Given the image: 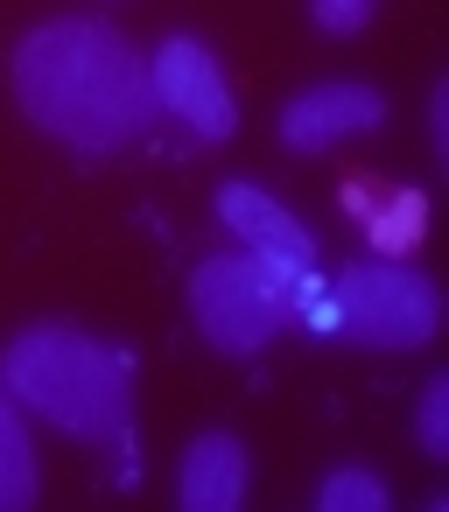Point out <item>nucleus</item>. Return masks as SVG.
<instances>
[{
  "mask_svg": "<svg viewBox=\"0 0 449 512\" xmlns=\"http://www.w3.org/2000/svg\"><path fill=\"white\" fill-rule=\"evenodd\" d=\"M15 99L50 141L78 155L134 148L162 113L148 57L113 22H92V15L43 22L15 43Z\"/></svg>",
  "mask_w": 449,
  "mask_h": 512,
  "instance_id": "nucleus-1",
  "label": "nucleus"
},
{
  "mask_svg": "<svg viewBox=\"0 0 449 512\" xmlns=\"http://www.w3.org/2000/svg\"><path fill=\"white\" fill-rule=\"evenodd\" d=\"M0 386L78 442H120L134 421V358L78 323H36L0 351Z\"/></svg>",
  "mask_w": 449,
  "mask_h": 512,
  "instance_id": "nucleus-2",
  "label": "nucleus"
},
{
  "mask_svg": "<svg viewBox=\"0 0 449 512\" xmlns=\"http://www.w3.org/2000/svg\"><path fill=\"white\" fill-rule=\"evenodd\" d=\"M288 288H295V281H288L274 260H260V253H211V260L190 274V316H197V330H204L218 351L253 358V351L274 344V330L288 323V309H295Z\"/></svg>",
  "mask_w": 449,
  "mask_h": 512,
  "instance_id": "nucleus-3",
  "label": "nucleus"
},
{
  "mask_svg": "<svg viewBox=\"0 0 449 512\" xmlns=\"http://www.w3.org/2000/svg\"><path fill=\"white\" fill-rule=\"evenodd\" d=\"M337 323L372 351H414L435 337L442 295H435V281H421L393 260H358L337 274Z\"/></svg>",
  "mask_w": 449,
  "mask_h": 512,
  "instance_id": "nucleus-4",
  "label": "nucleus"
},
{
  "mask_svg": "<svg viewBox=\"0 0 449 512\" xmlns=\"http://www.w3.org/2000/svg\"><path fill=\"white\" fill-rule=\"evenodd\" d=\"M148 78H155V99H162L176 120H190L197 141H232L239 106H232V85H225L218 57H211L197 36H169V43L148 57Z\"/></svg>",
  "mask_w": 449,
  "mask_h": 512,
  "instance_id": "nucleus-5",
  "label": "nucleus"
},
{
  "mask_svg": "<svg viewBox=\"0 0 449 512\" xmlns=\"http://www.w3.org/2000/svg\"><path fill=\"white\" fill-rule=\"evenodd\" d=\"M379 120H386V99H379L372 85H309V92H295V99L281 106L274 134H281V148H295V155H323V148H337V141H351V134H372Z\"/></svg>",
  "mask_w": 449,
  "mask_h": 512,
  "instance_id": "nucleus-6",
  "label": "nucleus"
},
{
  "mask_svg": "<svg viewBox=\"0 0 449 512\" xmlns=\"http://www.w3.org/2000/svg\"><path fill=\"white\" fill-rule=\"evenodd\" d=\"M218 218H225L260 260H274L288 281H302V274L316 267V239H309L302 218L281 211L267 190H253V183H225V190H218Z\"/></svg>",
  "mask_w": 449,
  "mask_h": 512,
  "instance_id": "nucleus-7",
  "label": "nucleus"
},
{
  "mask_svg": "<svg viewBox=\"0 0 449 512\" xmlns=\"http://www.w3.org/2000/svg\"><path fill=\"white\" fill-rule=\"evenodd\" d=\"M176 498L183 512H232L246 498V442L211 428L183 449V470H176Z\"/></svg>",
  "mask_w": 449,
  "mask_h": 512,
  "instance_id": "nucleus-8",
  "label": "nucleus"
},
{
  "mask_svg": "<svg viewBox=\"0 0 449 512\" xmlns=\"http://www.w3.org/2000/svg\"><path fill=\"white\" fill-rule=\"evenodd\" d=\"M344 211L365 225V239H372L379 260H407L421 246V232H428V197L421 190H393V197L372 204L365 183H344Z\"/></svg>",
  "mask_w": 449,
  "mask_h": 512,
  "instance_id": "nucleus-9",
  "label": "nucleus"
},
{
  "mask_svg": "<svg viewBox=\"0 0 449 512\" xmlns=\"http://www.w3.org/2000/svg\"><path fill=\"white\" fill-rule=\"evenodd\" d=\"M36 505V442L22 428L15 393L0 386V512H29Z\"/></svg>",
  "mask_w": 449,
  "mask_h": 512,
  "instance_id": "nucleus-10",
  "label": "nucleus"
},
{
  "mask_svg": "<svg viewBox=\"0 0 449 512\" xmlns=\"http://www.w3.org/2000/svg\"><path fill=\"white\" fill-rule=\"evenodd\" d=\"M316 505L323 512H386V484L372 470H337V477H323Z\"/></svg>",
  "mask_w": 449,
  "mask_h": 512,
  "instance_id": "nucleus-11",
  "label": "nucleus"
},
{
  "mask_svg": "<svg viewBox=\"0 0 449 512\" xmlns=\"http://www.w3.org/2000/svg\"><path fill=\"white\" fill-rule=\"evenodd\" d=\"M414 428H421V449H428V456H449V379H428Z\"/></svg>",
  "mask_w": 449,
  "mask_h": 512,
  "instance_id": "nucleus-12",
  "label": "nucleus"
},
{
  "mask_svg": "<svg viewBox=\"0 0 449 512\" xmlns=\"http://www.w3.org/2000/svg\"><path fill=\"white\" fill-rule=\"evenodd\" d=\"M365 15H372V0H316V29H330V36H358Z\"/></svg>",
  "mask_w": 449,
  "mask_h": 512,
  "instance_id": "nucleus-13",
  "label": "nucleus"
}]
</instances>
